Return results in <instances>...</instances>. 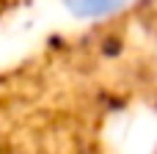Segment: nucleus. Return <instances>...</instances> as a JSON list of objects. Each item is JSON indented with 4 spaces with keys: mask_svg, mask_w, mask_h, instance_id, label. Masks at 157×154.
<instances>
[{
    "mask_svg": "<svg viewBox=\"0 0 157 154\" xmlns=\"http://www.w3.org/2000/svg\"><path fill=\"white\" fill-rule=\"evenodd\" d=\"M127 0H63V6L80 19H99L119 11Z\"/></svg>",
    "mask_w": 157,
    "mask_h": 154,
    "instance_id": "obj_1",
    "label": "nucleus"
}]
</instances>
